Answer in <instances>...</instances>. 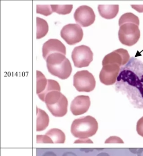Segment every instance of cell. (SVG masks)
I'll return each mask as SVG.
<instances>
[{"instance_id":"1","label":"cell","mask_w":143,"mask_h":156,"mask_svg":"<svg viewBox=\"0 0 143 156\" xmlns=\"http://www.w3.org/2000/svg\"><path fill=\"white\" fill-rule=\"evenodd\" d=\"M116 90L126 95L134 105L143 106V62L132 57L120 69Z\"/></svg>"},{"instance_id":"2","label":"cell","mask_w":143,"mask_h":156,"mask_svg":"<svg viewBox=\"0 0 143 156\" xmlns=\"http://www.w3.org/2000/svg\"><path fill=\"white\" fill-rule=\"evenodd\" d=\"M46 61L48 72L52 75L64 80L71 74V64L64 55L60 53L52 54L47 57Z\"/></svg>"},{"instance_id":"3","label":"cell","mask_w":143,"mask_h":156,"mask_svg":"<svg viewBox=\"0 0 143 156\" xmlns=\"http://www.w3.org/2000/svg\"><path fill=\"white\" fill-rule=\"evenodd\" d=\"M98 129L97 120L93 117L89 115L73 120L71 132L75 137L87 139L95 135Z\"/></svg>"},{"instance_id":"4","label":"cell","mask_w":143,"mask_h":156,"mask_svg":"<svg viewBox=\"0 0 143 156\" xmlns=\"http://www.w3.org/2000/svg\"><path fill=\"white\" fill-rule=\"evenodd\" d=\"M43 102L46 103L48 109L54 116L61 117L68 112V99L60 91L55 90L49 92Z\"/></svg>"},{"instance_id":"5","label":"cell","mask_w":143,"mask_h":156,"mask_svg":"<svg viewBox=\"0 0 143 156\" xmlns=\"http://www.w3.org/2000/svg\"><path fill=\"white\" fill-rule=\"evenodd\" d=\"M139 25L134 22H124L119 24L118 34L120 42L127 46L136 44L140 37Z\"/></svg>"},{"instance_id":"6","label":"cell","mask_w":143,"mask_h":156,"mask_svg":"<svg viewBox=\"0 0 143 156\" xmlns=\"http://www.w3.org/2000/svg\"><path fill=\"white\" fill-rule=\"evenodd\" d=\"M73 86L79 92L93 91L96 85V81L92 74L87 70L79 71L73 76Z\"/></svg>"},{"instance_id":"7","label":"cell","mask_w":143,"mask_h":156,"mask_svg":"<svg viewBox=\"0 0 143 156\" xmlns=\"http://www.w3.org/2000/svg\"><path fill=\"white\" fill-rule=\"evenodd\" d=\"M72 59L75 67H87L93 60V53L88 46L80 45L73 49L72 53Z\"/></svg>"},{"instance_id":"8","label":"cell","mask_w":143,"mask_h":156,"mask_svg":"<svg viewBox=\"0 0 143 156\" xmlns=\"http://www.w3.org/2000/svg\"><path fill=\"white\" fill-rule=\"evenodd\" d=\"M83 31L78 24L70 23L65 25L61 31V36L69 45L76 44L83 38Z\"/></svg>"},{"instance_id":"9","label":"cell","mask_w":143,"mask_h":156,"mask_svg":"<svg viewBox=\"0 0 143 156\" xmlns=\"http://www.w3.org/2000/svg\"><path fill=\"white\" fill-rule=\"evenodd\" d=\"M100 73V80L105 85H112L115 83L121 67L116 64L103 65Z\"/></svg>"},{"instance_id":"10","label":"cell","mask_w":143,"mask_h":156,"mask_svg":"<svg viewBox=\"0 0 143 156\" xmlns=\"http://www.w3.org/2000/svg\"><path fill=\"white\" fill-rule=\"evenodd\" d=\"M74 19L76 22L82 27H89L95 21V13L90 7L83 5L80 6L76 10Z\"/></svg>"},{"instance_id":"11","label":"cell","mask_w":143,"mask_h":156,"mask_svg":"<svg viewBox=\"0 0 143 156\" xmlns=\"http://www.w3.org/2000/svg\"><path fill=\"white\" fill-rule=\"evenodd\" d=\"M130 55L127 50L119 49L105 55L102 62V64H116L120 67L126 65L129 60Z\"/></svg>"},{"instance_id":"12","label":"cell","mask_w":143,"mask_h":156,"mask_svg":"<svg viewBox=\"0 0 143 156\" xmlns=\"http://www.w3.org/2000/svg\"><path fill=\"white\" fill-rule=\"evenodd\" d=\"M88 96L79 95L74 98L70 106V110L74 115H79L86 113L90 106Z\"/></svg>"},{"instance_id":"13","label":"cell","mask_w":143,"mask_h":156,"mask_svg":"<svg viewBox=\"0 0 143 156\" xmlns=\"http://www.w3.org/2000/svg\"><path fill=\"white\" fill-rule=\"evenodd\" d=\"M42 56L45 60L47 57L53 53H60L66 55V48L65 45L59 40L50 39L43 44L42 47Z\"/></svg>"},{"instance_id":"14","label":"cell","mask_w":143,"mask_h":156,"mask_svg":"<svg viewBox=\"0 0 143 156\" xmlns=\"http://www.w3.org/2000/svg\"><path fill=\"white\" fill-rule=\"evenodd\" d=\"M98 9L101 17L106 20H112L118 14L119 5H99Z\"/></svg>"},{"instance_id":"15","label":"cell","mask_w":143,"mask_h":156,"mask_svg":"<svg viewBox=\"0 0 143 156\" xmlns=\"http://www.w3.org/2000/svg\"><path fill=\"white\" fill-rule=\"evenodd\" d=\"M49 124V117L47 113L42 109L37 108L36 131L45 130Z\"/></svg>"},{"instance_id":"16","label":"cell","mask_w":143,"mask_h":156,"mask_svg":"<svg viewBox=\"0 0 143 156\" xmlns=\"http://www.w3.org/2000/svg\"><path fill=\"white\" fill-rule=\"evenodd\" d=\"M46 135L49 136L54 143H64L66 140L64 132L57 128L50 129L46 133Z\"/></svg>"},{"instance_id":"17","label":"cell","mask_w":143,"mask_h":156,"mask_svg":"<svg viewBox=\"0 0 143 156\" xmlns=\"http://www.w3.org/2000/svg\"><path fill=\"white\" fill-rule=\"evenodd\" d=\"M36 39H40L45 37L48 32L49 26L45 20L37 17Z\"/></svg>"},{"instance_id":"18","label":"cell","mask_w":143,"mask_h":156,"mask_svg":"<svg viewBox=\"0 0 143 156\" xmlns=\"http://www.w3.org/2000/svg\"><path fill=\"white\" fill-rule=\"evenodd\" d=\"M36 75V94L38 95L42 94L46 90L48 83V79H47L40 71H37Z\"/></svg>"},{"instance_id":"19","label":"cell","mask_w":143,"mask_h":156,"mask_svg":"<svg viewBox=\"0 0 143 156\" xmlns=\"http://www.w3.org/2000/svg\"><path fill=\"white\" fill-rule=\"evenodd\" d=\"M55 90L61 91V87L59 84L55 80L48 79V85L46 90L42 94L38 96L39 99L43 101L44 98L47 94H48L49 92L55 91Z\"/></svg>"},{"instance_id":"20","label":"cell","mask_w":143,"mask_h":156,"mask_svg":"<svg viewBox=\"0 0 143 156\" xmlns=\"http://www.w3.org/2000/svg\"><path fill=\"white\" fill-rule=\"evenodd\" d=\"M53 12L61 15L69 14L73 8L72 5H51Z\"/></svg>"},{"instance_id":"21","label":"cell","mask_w":143,"mask_h":156,"mask_svg":"<svg viewBox=\"0 0 143 156\" xmlns=\"http://www.w3.org/2000/svg\"><path fill=\"white\" fill-rule=\"evenodd\" d=\"M124 22H134L139 25L138 17L131 12L124 13L121 16L119 20V24Z\"/></svg>"},{"instance_id":"22","label":"cell","mask_w":143,"mask_h":156,"mask_svg":"<svg viewBox=\"0 0 143 156\" xmlns=\"http://www.w3.org/2000/svg\"><path fill=\"white\" fill-rule=\"evenodd\" d=\"M36 7L37 13L45 16H49L53 12L51 5H38Z\"/></svg>"},{"instance_id":"23","label":"cell","mask_w":143,"mask_h":156,"mask_svg":"<svg viewBox=\"0 0 143 156\" xmlns=\"http://www.w3.org/2000/svg\"><path fill=\"white\" fill-rule=\"evenodd\" d=\"M37 143H53L50 137L47 135H37L36 136Z\"/></svg>"},{"instance_id":"24","label":"cell","mask_w":143,"mask_h":156,"mask_svg":"<svg viewBox=\"0 0 143 156\" xmlns=\"http://www.w3.org/2000/svg\"><path fill=\"white\" fill-rule=\"evenodd\" d=\"M105 143H124L120 137L116 136H112L105 140Z\"/></svg>"},{"instance_id":"25","label":"cell","mask_w":143,"mask_h":156,"mask_svg":"<svg viewBox=\"0 0 143 156\" xmlns=\"http://www.w3.org/2000/svg\"><path fill=\"white\" fill-rule=\"evenodd\" d=\"M136 130L138 135L143 137V117L140 119L137 123Z\"/></svg>"},{"instance_id":"26","label":"cell","mask_w":143,"mask_h":156,"mask_svg":"<svg viewBox=\"0 0 143 156\" xmlns=\"http://www.w3.org/2000/svg\"><path fill=\"white\" fill-rule=\"evenodd\" d=\"M74 143H93V142L90 139H79L75 140Z\"/></svg>"},{"instance_id":"27","label":"cell","mask_w":143,"mask_h":156,"mask_svg":"<svg viewBox=\"0 0 143 156\" xmlns=\"http://www.w3.org/2000/svg\"><path fill=\"white\" fill-rule=\"evenodd\" d=\"M133 9L138 12H143V5H131Z\"/></svg>"},{"instance_id":"28","label":"cell","mask_w":143,"mask_h":156,"mask_svg":"<svg viewBox=\"0 0 143 156\" xmlns=\"http://www.w3.org/2000/svg\"><path fill=\"white\" fill-rule=\"evenodd\" d=\"M42 156H57V155L52 151H49L45 152Z\"/></svg>"},{"instance_id":"29","label":"cell","mask_w":143,"mask_h":156,"mask_svg":"<svg viewBox=\"0 0 143 156\" xmlns=\"http://www.w3.org/2000/svg\"><path fill=\"white\" fill-rule=\"evenodd\" d=\"M62 156H77L75 153L73 152H70V151H68L66 152L62 155Z\"/></svg>"},{"instance_id":"30","label":"cell","mask_w":143,"mask_h":156,"mask_svg":"<svg viewBox=\"0 0 143 156\" xmlns=\"http://www.w3.org/2000/svg\"><path fill=\"white\" fill-rule=\"evenodd\" d=\"M138 156H143V149H139L138 152Z\"/></svg>"},{"instance_id":"31","label":"cell","mask_w":143,"mask_h":156,"mask_svg":"<svg viewBox=\"0 0 143 156\" xmlns=\"http://www.w3.org/2000/svg\"><path fill=\"white\" fill-rule=\"evenodd\" d=\"M96 156H110V155L108 153H105V152H101V153L98 154Z\"/></svg>"}]
</instances>
